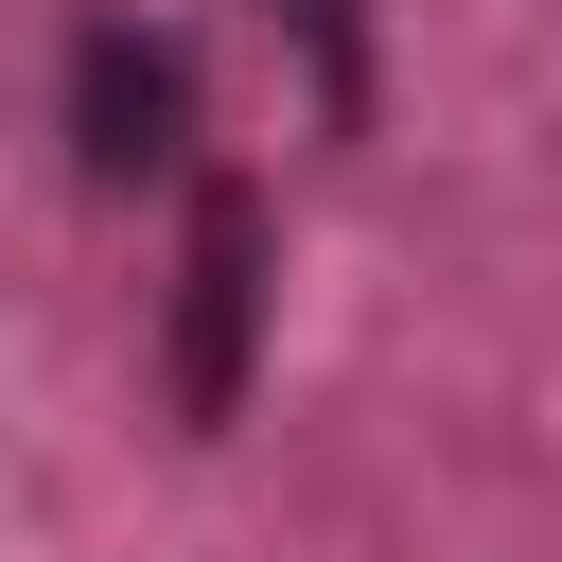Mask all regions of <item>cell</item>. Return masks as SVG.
Masks as SVG:
<instances>
[{
    "mask_svg": "<svg viewBox=\"0 0 562 562\" xmlns=\"http://www.w3.org/2000/svg\"><path fill=\"white\" fill-rule=\"evenodd\" d=\"M246 369H263V193L246 176H193V228H176V422H246Z\"/></svg>",
    "mask_w": 562,
    "mask_h": 562,
    "instance_id": "obj_1",
    "label": "cell"
},
{
    "mask_svg": "<svg viewBox=\"0 0 562 562\" xmlns=\"http://www.w3.org/2000/svg\"><path fill=\"white\" fill-rule=\"evenodd\" d=\"M176 140H193V53L140 35V18H88L70 35V158L88 176H176Z\"/></svg>",
    "mask_w": 562,
    "mask_h": 562,
    "instance_id": "obj_2",
    "label": "cell"
},
{
    "mask_svg": "<svg viewBox=\"0 0 562 562\" xmlns=\"http://www.w3.org/2000/svg\"><path fill=\"white\" fill-rule=\"evenodd\" d=\"M281 35H299V70H316V123H369V0H263Z\"/></svg>",
    "mask_w": 562,
    "mask_h": 562,
    "instance_id": "obj_3",
    "label": "cell"
}]
</instances>
